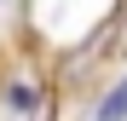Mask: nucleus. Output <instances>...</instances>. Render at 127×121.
Wrapping results in <instances>:
<instances>
[{
    "label": "nucleus",
    "instance_id": "obj_1",
    "mask_svg": "<svg viewBox=\"0 0 127 121\" xmlns=\"http://www.w3.org/2000/svg\"><path fill=\"white\" fill-rule=\"evenodd\" d=\"M40 104V81H6V110L12 115H35Z\"/></svg>",
    "mask_w": 127,
    "mask_h": 121
},
{
    "label": "nucleus",
    "instance_id": "obj_2",
    "mask_svg": "<svg viewBox=\"0 0 127 121\" xmlns=\"http://www.w3.org/2000/svg\"><path fill=\"white\" fill-rule=\"evenodd\" d=\"M93 121H127V75L104 92V104H98V115H93Z\"/></svg>",
    "mask_w": 127,
    "mask_h": 121
}]
</instances>
